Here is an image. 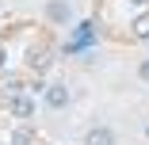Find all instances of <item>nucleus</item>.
Returning a JSON list of instances; mask_svg holds the SVG:
<instances>
[{"instance_id":"2","label":"nucleus","mask_w":149,"mask_h":145,"mask_svg":"<svg viewBox=\"0 0 149 145\" xmlns=\"http://www.w3.org/2000/svg\"><path fill=\"white\" fill-rule=\"evenodd\" d=\"M46 19H50V23H69V19H73L69 0H46Z\"/></svg>"},{"instance_id":"4","label":"nucleus","mask_w":149,"mask_h":145,"mask_svg":"<svg viewBox=\"0 0 149 145\" xmlns=\"http://www.w3.org/2000/svg\"><path fill=\"white\" fill-rule=\"evenodd\" d=\"M88 145H115V130H107V126H96L92 134H88Z\"/></svg>"},{"instance_id":"6","label":"nucleus","mask_w":149,"mask_h":145,"mask_svg":"<svg viewBox=\"0 0 149 145\" xmlns=\"http://www.w3.org/2000/svg\"><path fill=\"white\" fill-rule=\"evenodd\" d=\"M138 80H145V84H149V57H145V61L138 65Z\"/></svg>"},{"instance_id":"7","label":"nucleus","mask_w":149,"mask_h":145,"mask_svg":"<svg viewBox=\"0 0 149 145\" xmlns=\"http://www.w3.org/2000/svg\"><path fill=\"white\" fill-rule=\"evenodd\" d=\"M145 134H149V126H145Z\"/></svg>"},{"instance_id":"1","label":"nucleus","mask_w":149,"mask_h":145,"mask_svg":"<svg viewBox=\"0 0 149 145\" xmlns=\"http://www.w3.org/2000/svg\"><path fill=\"white\" fill-rule=\"evenodd\" d=\"M8 111L15 114V119H31V114H35V96H27V92L12 96L8 99Z\"/></svg>"},{"instance_id":"5","label":"nucleus","mask_w":149,"mask_h":145,"mask_svg":"<svg viewBox=\"0 0 149 145\" xmlns=\"http://www.w3.org/2000/svg\"><path fill=\"white\" fill-rule=\"evenodd\" d=\"M31 137H35V130H31V126H19V130H15V137H12V145H31Z\"/></svg>"},{"instance_id":"3","label":"nucleus","mask_w":149,"mask_h":145,"mask_svg":"<svg viewBox=\"0 0 149 145\" xmlns=\"http://www.w3.org/2000/svg\"><path fill=\"white\" fill-rule=\"evenodd\" d=\"M46 107L50 111L69 107V88H65V84H50V88H46Z\"/></svg>"}]
</instances>
